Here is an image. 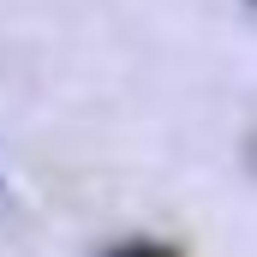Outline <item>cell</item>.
<instances>
[{
    "label": "cell",
    "mask_w": 257,
    "mask_h": 257,
    "mask_svg": "<svg viewBox=\"0 0 257 257\" xmlns=\"http://www.w3.org/2000/svg\"><path fill=\"white\" fill-rule=\"evenodd\" d=\"M245 162H251V174H257V132H251V144H245Z\"/></svg>",
    "instance_id": "2"
},
{
    "label": "cell",
    "mask_w": 257,
    "mask_h": 257,
    "mask_svg": "<svg viewBox=\"0 0 257 257\" xmlns=\"http://www.w3.org/2000/svg\"><path fill=\"white\" fill-rule=\"evenodd\" d=\"M114 257H180L174 245H162V239H132V245H120Z\"/></svg>",
    "instance_id": "1"
}]
</instances>
